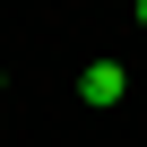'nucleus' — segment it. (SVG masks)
<instances>
[{"mask_svg":"<svg viewBox=\"0 0 147 147\" xmlns=\"http://www.w3.org/2000/svg\"><path fill=\"white\" fill-rule=\"evenodd\" d=\"M138 26H147V0H138Z\"/></svg>","mask_w":147,"mask_h":147,"instance_id":"nucleus-2","label":"nucleus"},{"mask_svg":"<svg viewBox=\"0 0 147 147\" xmlns=\"http://www.w3.org/2000/svg\"><path fill=\"white\" fill-rule=\"evenodd\" d=\"M78 95H87L95 113H113V104L130 95V69H121V61H87V78H78Z\"/></svg>","mask_w":147,"mask_h":147,"instance_id":"nucleus-1","label":"nucleus"}]
</instances>
